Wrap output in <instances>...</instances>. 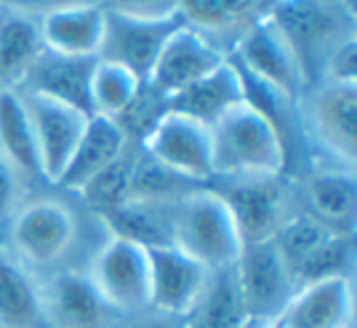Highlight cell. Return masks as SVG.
<instances>
[{"label": "cell", "instance_id": "obj_5", "mask_svg": "<svg viewBox=\"0 0 357 328\" xmlns=\"http://www.w3.org/2000/svg\"><path fill=\"white\" fill-rule=\"evenodd\" d=\"M142 152L191 181L213 179L211 125L191 115L162 110L144 133Z\"/></svg>", "mask_w": 357, "mask_h": 328}, {"label": "cell", "instance_id": "obj_4", "mask_svg": "<svg viewBox=\"0 0 357 328\" xmlns=\"http://www.w3.org/2000/svg\"><path fill=\"white\" fill-rule=\"evenodd\" d=\"M235 57H238L235 66L243 74L267 84L279 96H284L289 103H294V100L298 103L308 84V76L298 57L294 54V50L287 45V40L279 35V30L264 13L255 17L238 37Z\"/></svg>", "mask_w": 357, "mask_h": 328}, {"label": "cell", "instance_id": "obj_2", "mask_svg": "<svg viewBox=\"0 0 357 328\" xmlns=\"http://www.w3.org/2000/svg\"><path fill=\"white\" fill-rule=\"evenodd\" d=\"M174 245L199 260L206 269L233 267L243 253L238 223L215 189L196 186L172 209Z\"/></svg>", "mask_w": 357, "mask_h": 328}, {"label": "cell", "instance_id": "obj_23", "mask_svg": "<svg viewBox=\"0 0 357 328\" xmlns=\"http://www.w3.org/2000/svg\"><path fill=\"white\" fill-rule=\"evenodd\" d=\"M40 284L17 258L0 253V328H40Z\"/></svg>", "mask_w": 357, "mask_h": 328}, {"label": "cell", "instance_id": "obj_6", "mask_svg": "<svg viewBox=\"0 0 357 328\" xmlns=\"http://www.w3.org/2000/svg\"><path fill=\"white\" fill-rule=\"evenodd\" d=\"M86 274L113 311L139 313L149 308V253L142 245L110 235Z\"/></svg>", "mask_w": 357, "mask_h": 328}, {"label": "cell", "instance_id": "obj_33", "mask_svg": "<svg viewBox=\"0 0 357 328\" xmlns=\"http://www.w3.org/2000/svg\"><path fill=\"white\" fill-rule=\"evenodd\" d=\"M326 84H357V42L355 35L342 40L323 61Z\"/></svg>", "mask_w": 357, "mask_h": 328}, {"label": "cell", "instance_id": "obj_39", "mask_svg": "<svg viewBox=\"0 0 357 328\" xmlns=\"http://www.w3.org/2000/svg\"><path fill=\"white\" fill-rule=\"evenodd\" d=\"M259 323H262V321H255V318H250V321L245 323L243 328H259Z\"/></svg>", "mask_w": 357, "mask_h": 328}, {"label": "cell", "instance_id": "obj_14", "mask_svg": "<svg viewBox=\"0 0 357 328\" xmlns=\"http://www.w3.org/2000/svg\"><path fill=\"white\" fill-rule=\"evenodd\" d=\"M108 13V25H105V40L98 59H110L128 66L139 79H147L154 59L164 42L186 25V17L178 13L172 17H159V20H142V17H128L118 13Z\"/></svg>", "mask_w": 357, "mask_h": 328}, {"label": "cell", "instance_id": "obj_8", "mask_svg": "<svg viewBox=\"0 0 357 328\" xmlns=\"http://www.w3.org/2000/svg\"><path fill=\"white\" fill-rule=\"evenodd\" d=\"M235 277L245 311L255 321L282 316L298 289L296 277L284 262L274 240L243 245V253L235 262Z\"/></svg>", "mask_w": 357, "mask_h": 328}, {"label": "cell", "instance_id": "obj_17", "mask_svg": "<svg viewBox=\"0 0 357 328\" xmlns=\"http://www.w3.org/2000/svg\"><path fill=\"white\" fill-rule=\"evenodd\" d=\"M287 328H352L355 287L352 279H323L301 284L279 316Z\"/></svg>", "mask_w": 357, "mask_h": 328}, {"label": "cell", "instance_id": "obj_29", "mask_svg": "<svg viewBox=\"0 0 357 328\" xmlns=\"http://www.w3.org/2000/svg\"><path fill=\"white\" fill-rule=\"evenodd\" d=\"M355 235L331 233L311 258L296 269V284L323 282V279H352L355 274Z\"/></svg>", "mask_w": 357, "mask_h": 328}, {"label": "cell", "instance_id": "obj_13", "mask_svg": "<svg viewBox=\"0 0 357 328\" xmlns=\"http://www.w3.org/2000/svg\"><path fill=\"white\" fill-rule=\"evenodd\" d=\"M228 181V189L218 194L230 206L243 245L272 240L284 221L289 218L282 177H250V179Z\"/></svg>", "mask_w": 357, "mask_h": 328}, {"label": "cell", "instance_id": "obj_11", "mask_svg": "<svg viewBox=\"0 0 357 328\" xmlns=\"http://www.w3.org/2000/svg\"><path fill=\"white\" fill-rule=\"evenodd\" d=\"M22 100L35 133L42 179L56 184L89 125L91 113L37 91H27Z\"/></svg>", "mask_w": 357, "mask_h": 328}, {"label": "cell", "instance_id": "obj_20", "mask_svg": "<svg viewBox=\"0 0 357 328\" xmlns=\"http://www.w3.org/2000/svg\"><path fill=\"white\" fill-rule=\"evenodd\" d=\"M245 100V81L235 61L225 59L220 66H215L211 74L191 84L174 98L164 100V110H176V113L191 115L201 123L211 125L233 105Z\"/></svg>", "mask_w": 357, "mask_h": 328}, {"label": "cell", "instance_id": "obj_15", "mask_svg": "<svg viewBox=\"0 0 357 328\" xmlns=\"http://www.w3.org/2000/svg\"><path fill=\"white\" fill-rule=\"evenodd\" d=\"M42 316L52 328H113V308L89 274L59 272L40 287Z\"/></svg>", "mask_w": 357, "mask_h": 328}, {"label": "cell", "instance_id": "obj_31", "mask_svg": "<svg viewBox=\"0 0 357 328\" xmlns=\"http://www.w3.org/2000/svg\"><path fill=\"white\" fill-rule=\"evenodd\" d=\"M331 233L333 230H328L323 223H318L313 216L301 214V216H289L272 240L279 253H282L284 262L289 264V269L296 274V269L311 258L313 250Z\"/></svg>", "mask_w": 357, "mask_h": 328}, {"label": "cell", "instance_id": "obj_37", "mask_svg": "<svg viewBox=\"0 0 357 328\" xmlns=\"http://www.w3.org/2000/svg\"><path fill=\"white\" fill-rule=\"evenodd\" d=\"M132 321H128L120 328H186V318L169 316V313L154 311V308H144L139 313H132Z\"/></svg>", "mask_w": 357, "mask_h": 328}, {"label": "cell", "instance_id": "obj_25", "mask_svg": "<svg viewBox=\"0 0 357 328\" xmlns=\"http://www.w3.org/2000/svg\"><path fill=\"white\" fill-rule=\"evenodd\" d=\"M45 52L32 17L17 13L0 15V89H15Z\"/></svg>", "mask_w": 357, "mask_h": 328}, {"label": "cell", "instance_id": "obj_22", "mask_svg": "<svg viewBox=\"0 0 357 328\" xmlns=\"http://www.w3.org/2000/svg\"><path fill=\"white\" fill-rule=\"evenodd\" d=\"M0 157L17 177H40V154L25 100L15 89H0Z\"/></svg>", "mask_w": 357, "mask_h": 328}, {"label": "cell", "instance_id": "obj_40", "mask_svg": "<svg viewBox=\"0 0 357 328\" xmlns=\"http://www.w3.org/2000/svg\"><path fill=\"white\" fill-rule=\"evenodd\" d=\"M0 15H3V13H0Z\"/></svg>", "mask_w": 357, "mask_h": 328}, {"label": "cell", "instance_id": "obj_26", "mask_svg": "<svg viewBox=\"0 0 357 328\" xmlns=\"http://www.w3.org/2000/svg\"><path fill=\"white\" fill-rule=\"evenodd\" d=\"M174 204H139V201H125L123 206L108 211L100 218L105 221L110 235L132 240L142 248H157V245H174V225H172Z\"/></svg>", "mask_w": 357, "mask_h": 328}, {"label": "cell", "instance_id": "obj_32", "mask_svg": "<svg viewBox=\"0 0 357 328\" xmlns=\"http://www.w3.org/2000/svg\"><path fill=\"white\" fill-rule=\"evenodd\" d=\"M259 0H181V15L196 30H220L248 20Z\"/></svg>", "mask_w": 357, "mask_h": 328}, {"label": "cell", "instance_id": "obj_18", "mask_svg": "<svg viewBox=\"0 0 357 328\" xmlns=\"http://www.w3.org/2000/svg\"><path fill=\"white\" fill-rule=\"evenodd\" d=\"M303 199H306L308 206V216H313L328 230L355 235V218H357L355 170H340V167L316 170L303 181Z\"/></svg>", "mask_w": 357, "mask_h": 328}, {"label": "cell", "instance_id": "obj_38", "mask_svg": "<svg viewBox=\"0 0 357 328\" xmlns=\"http://www.w3.org/2000/svg\"><path fill=\"white\" fill-rule=\"evenodd\" d=\"M259 328H287V326H284V321H282V318H269V321H262V323H259Z\"/></svg>", "mask_w": 357, "mask_h": 328}, {"label": "cell", "instance_id": "obj_7", "mask_svg": "<svg viewBox=\"0 0 357 328\" xmlns=\"http://www.w3.org/2000/svg\"><path fill=\"white\" fill-rule=\"evenodd\" d=\"M303 120L311 140L335 159L340 170H355L357 159V84H326L306 96Z\"/></svg>", "mask_w": 357, "mask_h": 328}, {"label": "cell", "instance_id": "obj_21", "mask_svg": "<svg viewBox=\"0 0 357 328\" xmlns=\"http://www.w3.org/2000/svg\"><path fill=\"white\" fill-rule=\"evenodd\" d=\"M93 61L96 59H69V57L52 54L45 50L25 81H30V91L52 96L86 113H93L89 98V79Z\"/></svg>", "mask_w": 357, "mask_h": 328}, {"label": "cell", "instance_id": "obj_16", "mask_svg": "<svg viewBox=\"0 0 357 328\" xmlns=\"http://www.w3.org/2000/svg\"><path fill=\"white\" fill-rule=\"evenodd\" d=\"M108 13L100 3H81L50 10L40 17L42 47L69 59H98L105 40Z\"/></svg>", "mask_w": 357, "mask_h": 328}, {"label": "cell", "instance_id": "obj_12", "mask_svg": "<svg viewBox=\"0 0 357 328\" xmlns=\"http://www.w3.org/2000/svg\"><path fill=\"white\" fill-rule=\"evenodd\" d=\"M149 308L186 318L196 306L211 269L176 245L149 248Z\"/></svg>", "mask_w": 357, "mask_h": 328}, {"label": "cell", "instance_id": "obj_24", "mask_svg": "<svg viewBox=\"0 0 357 328\" xmlns=\"http://www.w3.org/2000/svg\"><path fill=\"white\" fill-rule=\"evenodd\" d=\"M248 321L233 264L211 272L199 301L186 316V328H243Z\"/></svg>", "mask_w": 357, "mask_h": 328}, {"label": "cell", "instance_id": "obj_3", "mask_svg": "<svg viewBox=\"0 0 357 328\" xmlns=\"http://www.w3.org/2000/svg\"><path fill=\"white\" fill-rule=\"evenodd\" d=\"M264 15L298 57L308 79L313 61H326L333 47L352 35V30L340 27L342 13L331 0H272Z\"/></svg>", "mask_w": 357, "mask_h": 328}, {"label": "cell", "instance_id": "obj_35", "mask_svg": "<svg viewBox=\"0 0 357 328\" xmlns=\"http://www.w3.org/2000/svg\"><path fill=\"white\" fill-rule=\"evenodd\" d=\"M20 177L13 170L6 159L0 157V223L13 221V216L17 214V194H20Z\"/></svg>", "mask_w": 357, "mask_h": 328}, {"label": "cell", "instance_id": "obj_9", "mask_svg": "<svg viewBox=\"0 0 357 328\" xmlns=\"http://www.w3.org/2000/svg\"><path fill=\"white\" fill-rule=\"evenodd\" d=\"M10 240L25 267H54L74 245L76 218L54 199L32 201L13 216Z\"/></svg>", "mask_w": 357, "mask_h": 328}, {"label": "cell", "instance_id": "obj_28", "mask_svg": "<svg viewBox=\"0 0 357 328\" xmlns=\"http://www.w3.org/2000/svg\"><path fill=\"white\" fill-rule=\"evenodd\" d=\"M196 186H199V181L186 179V177L176 174L174 170L159 164L157 159L142 154L135 162L128 201H139V204H176L181 196L194 191Z\"/></svg>", "mask_w": 357, "mask_h": 328}, {"label": "cell", "instance_id": "obj_30", "mask_svg": "<svg viewBox=\"0 0 357 328\" xmlns=\"http://www.w3.org/2000/svg\"><path fill=\"white\" fill-rule=\"evenodd\" d=\"M135 162H137V157H135L130 149H125L115 162H110L105 170H100L98 174L93 177V179L86 181L84 189H79L81 199L93 211H98L100 216L118 209V206H123L130 196Z\"/></svg>", "mask_w": 357, "mask_h": 328}, {"label": "cell", "instance_id": "obj_10", "mask_svg": "<svg viewBox=\"0 0 357 328\" xmlns=\"http://www.w3.org/2000/svg\"><path fill=\"white\" fill-rule=\"evenodd\" d=\"M228 59L206 32L191 25L178 27L159 50L144 86L159 100H169Z\"/></svg>", "mask_w": 357, "mask_h": 328}, {"label": "cell", "instance_id": "obj_34", "mask_svg": "<svg viewBox=\"0 0 357 328\" xmlns=\"http://www.w3.org/2000/svg\"><path fill=\"white\" fill-rule=\"evenodd\" d=\"M100 6L110 13L142 20H159L181 13V0H103Z\"/></svg>", "mask_w": 357, "mask_h": 328}, {"label": "cell", "instance_id": "obj_19", "mask_svg": "<svg viewBox=\"0 0 357 328\" xmlns=\"http://www.w3.org/2000/svg\"><path fill=\"white\" fill-rule=\"evenodd\" d=\"M128 149V130L123 123L108 118V115L91 113L89 125L66 164L64 174L56 181V186H64L69 191H79L86 181L93 179L100 170H105L110 162L120 157Z\"/></svg>", "mask_w": 357, "mask_h": 328}, {"label": "cell", "instance_id": "obj_36", "mask_svg": "<svg viewBox=\"0 0 357 328\" xmlns=\"http://www.w3.org/2000/svg\"><path fill=\"white\" fill-rule=\"evenodd\" d=\"M81 3H103V0H0V13L6 8V13H17V15H45L56 8L66 6H81Z\"/></svg>", "mask_w": 357, "mask_h": 328}, {"label": "cell", "instance_id": "obj_27", "mask_svg": "<svg viewBox=\"0 0 357 328\" xmlns=\"http://www.w3.org/2000/svg\"><path fill=\"white\" fill-rule=\"evenodd\" d=\"M144 84L128 66L110 59H96L91 66L89 98L91 110L98 115H108L113 120H123L135 108Z\"/></svg>", "mask_w": 357, "mask_h": 328}, {"label": "cell", "instance_id": "obj_1", "mask_svg": "<svg viewBox=\"0 0 357 328\" xmlns=\"http://www.w3.org/2000/svg\"><path fill=\"white\" fill-rule=\"evenodd\" d=\"M211 152L220 179L282 177L287 164L282 133L248 98L211 123Z\"/></svg>", "mask_w": 357, "mask_h": 328}]
</instances>
